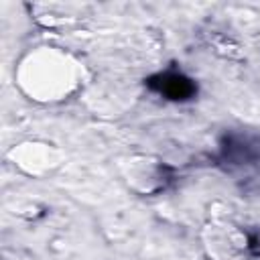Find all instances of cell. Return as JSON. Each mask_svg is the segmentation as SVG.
<instances>
[{
  "mask_svg": "<svg viewBox=\"0 0 260 260\" xmlns=\"http://www.w3.org/2000/svg\"><path fill=\"white\" fill-rule=\"evenodd\" d=\"M165 83H160V91H165L167 95L171 98H183V95H189L191 93V83L189 79L181 77V75H165L162 77Z\"/></svg>",
  "mask_w": 260,
  "mask_h": 260,
  "instance_id": "6da1fadb",
  "label": "cell"
}]
</instances>
